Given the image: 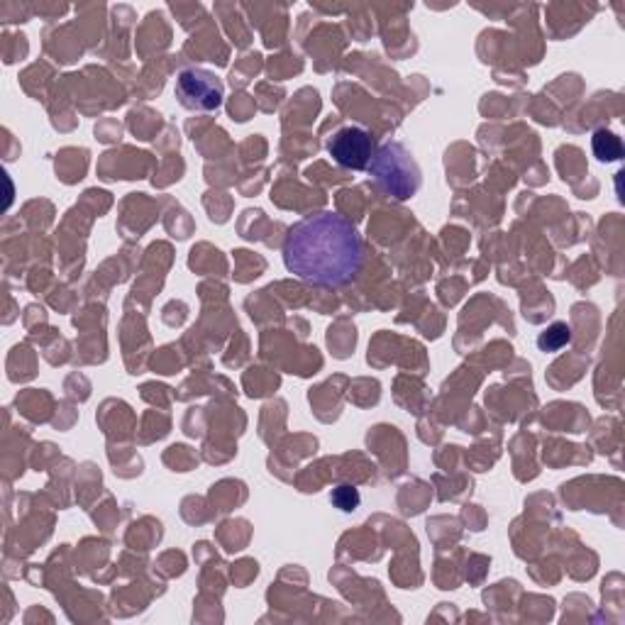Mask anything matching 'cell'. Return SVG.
Instances as JSON below:
<instances>
[{"label": "cell", "instance_id": "1", "mask_svg": "<svg viewBox=\"0 0 625 625\" xmlns=\"http://www.w3.org/2000/svg\"><path fill=\"white\" fill-rule=\"evenodd\" d=\"M362 240L338 213H315L293 225L284 240V264L301 282L338 289L360 274Z\"/></svg>", "mask_w": 625, "mask_h": 625}, {"label": "cell", "instance_id": "2", "mask_svg": "<svg viewBox=\"0 0 625 625\" xmlns=\"http://www.w3.org/2000/svg\"><path fill=\"white\" fill-rule=\"evenodd\" d=\"M369 172H372L377 186L397 201L413 198L420 188L418 164L411 152L399 143L381 145L369 162Z\"/></svg>", "mask_w": 625, "mask_h": 625}, {"label": "cell", "instance_id": "3", "mask_svg": "<svg viewBox=\"0 0 625 625\" xmlns=\"http://www.w3.org/2000/svg\"><path fill=\"white\" fill-rule=\"evenodd\" d=\"M174 94L178 104L188 110L198 113H211L223 106L225 98V86L218 76L206 71V69H184L176 76Z\"/></svg>", "mask_w": 625, "mask_h": 625}, {"label": "cell", "instance_id": "4", "mask_svg": "<svg viewBox=\"0 0 625 625\" xmlns=\"http://www.w3.org/2000/svg\"><path fill=\"white\" fill-rule=\"evenodd\" d=\"M328 152L344 169H367L374 157L372 135L362 127H342L328 143Z\"/></svg>", "mask_w": 625, "mask_h": 625}, {"label": "cell", "instance_id": "5", "mask_svg": "<svg viewBox=\"0 0 625 625\" xmlns=\"http://www.w3.org/2000/svg\"><path fill=\"white\" fill-rule=\"evenodd\" d=\"M592 147H594L596 159H602V162H618L623 157L621 139L608 130H596L594 139H592Z\"/></svg>", "mask_w": 625, "mask_h": 625}, {"label": "cell", "instance_id": "6", "mask_svg": "<svg viewBox=\"0 0 625 625\" xmlns=\"http://www.w3.org/2000/svg\"><path fill=\"white\" fill-rule=\"evenodd\" d=\"M572 342V328L567 323H553L545 328L538 338V348L543 352H559Z\"/></svg>", "mask_w": 625, "mask_h": 625}, {"label": "cell", "instance_id": "7", "mask_svg": "<svg viewBox=\"0 0 625 625\" xmlns=\"http://www.w3.org/2000/svg\"><path fill=\"white\" fill-rule=\"evenodd\" d=\"M333 504L340 508V511H354L360 506V494H357L352 487H338L333 491Z\"/></svg>", "mask_w": 625, "mask_h": 625}]
</instances>
